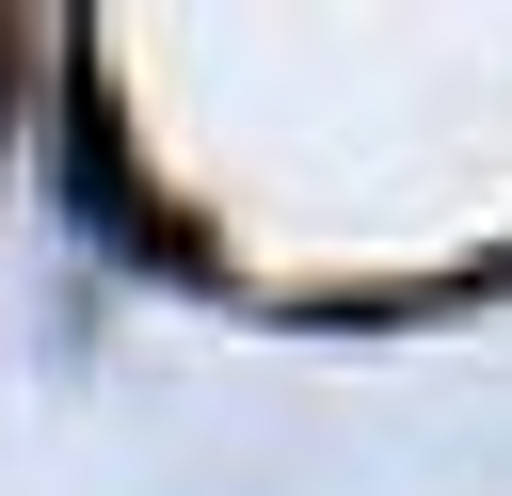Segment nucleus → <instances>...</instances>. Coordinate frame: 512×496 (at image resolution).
<instances>
[{
  "mask_svg": "<svg viewBox=\"0 0 512 496\" xmlns=\"http://www.w3.org/2000/svg\"><path fill=\"white\" fill-rule=\"evenodd\" d=\"M64 208L112 240V256H176V272H208V240L176 224V208H144V176H128V144H112V80H64Z\"/></svg>",
  "mask_w": 512,
  "mask_h": 496,
  "instance_id": "obj_1",
  "label": "nucleus"
}]
</instances>
